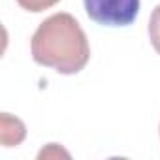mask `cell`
<instances>
[{
	"label": "cell",
	"instance_id": "1",
	"mask_svg": "<svg viewBox=\"0 0 160 160\" xmlns=\"http://www.w3.org/2000/svg\"><path fill=\"white\" fill-rule=\"evenodd\" d=\"M30 51L34 62L62 75L79 73L91 58L85 30L72 13H53L36 28Z\"/></svg>",
	"mask_w": 160,
	"mask_h": 160
},
{
	"label": "cell",
	"instance_id": "2",
	"mask_svg": "<svg viewBox=\"0 0 160 160\" xmlns=\"http://www.w3.org/2000/svg\"><path fill=\"white\" fill-rule=\"evenodd\" d=\"M89 19L104 27H128L136 21L139 0H83Z\"/></svg>",
	"mask_w": 160,
	"mask_h": 160
},
{
	"label": "cell",
	"instance_id": "3",
	"mask_svg": "<svg viewBox=\"0 0 160 160\" xmlns=\"http://www.w3.org/2000/svg\"><path fill=\"white\" fill-rule=\"evenodd\" d=\"M0 134H2L4 147H17L27 138V128L21 119L12 117L10 113H2V117H0Z\"/></svg>",
	"mask_w": 160,
	"mask_h": 160
},
{
	"label": "cell",
	"instance_id": "4",
	"mask_svg": "<svg viewBox=\"0 0 160 160\" xmlns=\"http://www.w3.org/2000/svg\"><path fill=\"white\" fill-rule=\"evenodd\" d=\"M147 32H149V40H151L152 49L160 55V4L152 10V13L149 17Z\"/></svg>",
	"mask_w": 160,
	"mask_h": 160
},
{
	"label": "cell",
	"instance_id": "5",
	"mask_svg": "<svg viewBox=\"0 0 160 160\" xmlns=\"http://www.w3.org/2000/svg\"><path fill=\"white\" fill-rule=\"evenodd\" d=\"M60 0H17V4L27 10V12H32V13H40V12H45L49 8H53L55 4H58Z\"/></svg>",
	"mask_w": 160,
	"mask_h": 160
}]
</instances>
